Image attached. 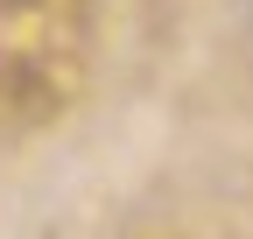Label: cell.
Wrapping results in <instances>:
<instances>
[{"label": "cell", "mask_w": 253, "mask_h": 239, "mask_svg": "<svg viewBox=\"0 0 253 239\" xmlns=\"http://www.w3.org/2000/svg\"><path fill=\"white\" fill-rule=\"evenodd\" d=\"M91 0H0V134L49 127L84 99Z\"/></svg>", "instance_id": "cell-1"}]
</instances>
